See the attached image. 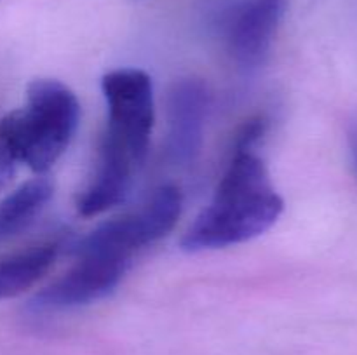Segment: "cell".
<instances>
[{
  "mask_svg": "<svg viewBox=\"0 0 357 355\" xmlns=\"http://www.w3.org/2000/svg\"><path fill=\"white\" fill-rule=\"evenodd\" d=\"M58 244H37L0 258V301L33 287L54 265Z\"/></svg>",
  "mask_w": 357,
  "mask_h": 355,
  "instance_id": "cell-8",
  "label": "cell"
},
{
  "mask_svg": "<svg viewBox=\"0 0 357 355\" xmlns=\"http://www.w3.org/2000/svg\"><path fill=\"white\" fill-rule=\"evenodd\" d=\"M286 13V0H241L227 19V47L244 70L264 65Z\"/></svg>",
  "mask_w": 357,
  "mask_h": 355,
  "instance_id": "cell-5",
  "label": "cell"
},
{
  "mask_svg": "<svg viewBox=\"0 0 357 355\" xmlns=\"http://www.w3.org/2000/svg\"><path fill=\"white\" fill-rule=\"evenodd\" d=\"M267 125L268 122L264 115L250 118L237 132L236 150H253L255 145L261 139V136L267 132Z\"/></svg>",
  "mask_w": 357,
  "mask_h": 355,
  "instance_id": "cell-10",
  "label": "cell"
},
{
  "mask_svg": "<svg viewBox=\"0 0 357 355\" xmlns=\"http://www.w3.org/2000/svg\"><path fill=\"white\" fill-rule=\"evenodd\" d=\"M129 267L98 256H77L75 265L63 277L38 292L37 310H63L89 305L110 294Z\"/></svg>",
  "mask_w": 357,
  "mask_h": 355,
  "instance_id": "cell-6",
  "label": "cell"
},
{
  "mask_svg": "<svg viewBox=\"0 0 357 355\" xmlns=\"http://www.w3.org/2000/svg\"><path fill=\"white\" fill-rule=\"evenodd\" d=\"M107 131L96 167L77 200L82 216H98L128 197L149 153L155 108L152 80L143 70L121 68L103 77Z\"/></svg>",
  "mask_w": 357,
  "mask_h": 355,
  "instance_id": "cell-1",
  "label": "cell"
},
{
  "mask_svg": "<svg viewBox=\"0 0 357 355\" xmlns=\"http://www.w3.org/2000/svg\"><path fill=\"white\" fill-rule=\"evenodd\" d=\"M282 209L264 160L253 150H236L211 204L181 239V249L199 253L246 242L267 232Z\"/></svg>",
  "mask_w": 357,
  "mask_h": 355,
  "instance_id": "cell-2",
  "label": "cell"
},
{
  "mask_svg": "<svg viewBox=\"0 0 357 355\" xmlns=\"http://www.w3.org/2000/svg\"><path fill=\"white\" fill-rule=\"evenodd\" d=\"M79 115V101L65 84L33 80L26 90V106L0 120V143L16 162L44 173L68 148Z\"/></svg>",
  "mask_w": 357,
  "mask_h": 355,
  "instance_id": "cell-3",
  "label": "cell"
},
{
  "mask_svg": "<svg viewBox=\"0 0 357 355\" xmlns=\"http://www.w3.org/2000/svg\"><path fill=\"white\" fill-rule=\"evenodd\" d=\"M209 94L197 79L174 84L167 103V153L176 164H190L202 148Z\"/></svg>",
  "mask_w": 357,
  "mask_h": 355,
  "instance_id": "cell-7",
  "label": "cell"
},
{
  "mask_svg": "<svg viewBox=\"0 0 357 355\" xmlns=\"http://www.w3.org/2000/svg\"><path fill=\"white\" fill-rule=\"evenodd\" d=\"M14 174H16V160L0 143V191H3L13 183Z\"/></svg>",
  "mask_w": 357,
  "mask_h": 355,
  "instance_id": "cell-11",
  "label": "cell"
},
{
  "mask_svg": "<svg viewBox=\"0 0 357 355\" xmlns=\"http://www.w3.org/2000/svg\"><path fill=\"white\" fill-rule=\"evenodd\" d=\"M52 184L45 178H35L0 200V244L13 239L35 221L49 198Z\"/></svg>",
  "mask_w": 357,
  "mask_h": 355,
  "instance_id": "cell-9",
  "label": "cell"
},
{
  "mask_svg": "<svg viewBox=\"0 0 357 355\" xmlns=\"http://www.w3.org/2000/svg\"><path fill=\"white\" fill-rule=\"evenodd\" d=\"M349 145H351L352 160L357 169V118L351 124V131H349Z\"/></svg>",
  "mask_w": 357,
  "mask_h": 355,
  "instance_id": "cell-12",
  "label": "cell"
},
{
  "mask_svg": "<svg viewBox=\"0 0 357 355\" xmlns=\"http://www.w3.org/2000/svg\"><path fill=\"white\" fill-rule=\"evenodd\" d=\"M180 212L181 191L174 184H164L138 211L110 219L84 237L77 244L75 256H98L129 267L138 251L174 228Z\"/></svg>",
  "mask_w": 357,
  "mask_h": 355,
  "instance_id": "cell-4",
  "label": "cell"
}]
</instances>
